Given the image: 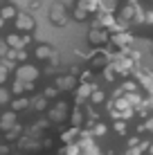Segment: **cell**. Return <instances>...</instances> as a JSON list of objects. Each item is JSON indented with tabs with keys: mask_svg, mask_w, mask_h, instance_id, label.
<instances>
[{
	"mask_svg": "<svg viewBox=\"0 0 153 155\" xmlns=\"http://www.w3.org/2000/svg\"><path fill=\"white\" fill-rule=\"evenodd\" d=\"M88 41H90V45H104V43L108 41V34L104 31V27H99V29H95L88 34Z\"/></svg>",
	"mask_w": 153,
	"mask_h": 155,
	"instance_id": "obj_1",
	"label": "cell"
},
{
	"mask_svg": "<svg viewBox=\"0 0 153 155\" xmlns=\"http://www.w3.org/2000/svg\"><path fill=\"white\" fill-rule=\"evenodd\" d=\"M16 29L32 31V29H34V20H32L27 14H18V16H16Z\"/></svg>",
	"mask_w": 153,
	"mask_h": 155,
	"instance_id": "obj_2",
	"label": "cell"
},
{
	"mask_svg": "<svg viewBox=\"0 0 153 155\" xmlns=\"http://www.w3.org/2000/svg\"><path fill=\"white\" fill-rule=\"evenodd\" d=\"M54 83H56V90H72L77 85V79L72 74H65V77H59Z\"/></svg>",
	"mask_w": 153,
	"mask_h": 155,
	"instance_id": "obj_3",
	"label": "cell"
},
{
	"mask_svg": "<svg viewBox=\"0 0 153 155\" xmlns=\"http://www.w3.org/2000/svg\"><path fill=\"white\" fill-rule=\"evenodd\" d=\"M50 20L54 25H61V27H63V25H68V18H65V14H63L61 9H54V12L50 14Z\"/></svg>",
	"mask_w": 153,
	"mask_h": 155,
	"instance_id": "obj_4",
	"label": "cell"
},
{
	"mask_svg": "<svg viewBox=\"0 0 153 155\" xmlns=\"http://www.w3.org/2000/svg\"><path fill=\"white\" fill-rule=\"evenodd\" d=\"M34 54H36V58H52L54 52H52L50 45H45V43H43V45H38V47L34 50Z\"/></svg>",
	"mask_w": 153,
	"mask_h": 155,
	"instance_id": "obj_5",
	"label": "cell"
},
{
	"mask_svg": "<svg viewBox=\"0 0 153 155\" xmlns=\"http://www.w3.org/2000/svg\"><path fill=\"white\" fill-rule=\"evenodd\" d=\"M131 41H133V36H131V34H124V31H119L117 36H113V43H115L117 47H124V45H128Z\"/></svg>",
	"mask_w": 153,
	"mask_h": 155,
	"instance_id": "obj_6",
	"label": "cell"
},
{
	"mask_svg": "<svg viewBox=\"0 0 153 155\" xmlns=\"http://www.w3.org/2000/svg\"><path fill=\"white\" fill-rule=\"evenodd\" d=\"M27 106H29V99L27 97H18V99H14L12 108L14 110H23V108H27Z\"/></svg>",
	"mask_w": 153,
	"mask_h": 155,
	"instance_id": "obj_7",
	"label": "cell"
},
{
	"mask_svg": "<svg viewBox=\"0 0 153 155\" xmlns=\"http://www.w3.org/2000/svg\"><path fill=\"white\" fill-rule=\"evenodd\" d=\"M16 16H18V14H16V9H14V7H9V5H7V7H2V12H0V18H2V20H7V18H16Z\"/></svg>",
	"mask_w": 153,
	"mask_h": 155,
	"instance_id": "obj_8",
	"label": "cell"
},
{
	"mask_svg": "<svg viewBox=\"0 0 153 155\" xmlns=\"http://www.w3.org/2000/svg\"><path fill=\"white\" fill-rule=\"evenodd\" d=\"M14 119H16V115L14 113H7V115H2V121H0V128H9L14 124Z\"/></svg>",
	"mask_w": 153,
	"mask_h": 155,
	"instance_id": "obj_9",
	"label": "cell"
},
{
	"mask_svg": "<svg viewBox=\"0 0 153 155\" xmlns=\"http://www.w3.org/2000/svg\"><path fill=\"white\" fill-rule=\"evenodd\" d=\"M88 14H90V12H83L81 7H75V12H72V18H75V20H86Z\"/></svg>",
	"mask_w": 153,
	"mask_h": 155,
	"instance_id": "obj_10",
	"label": "cell"
},
{
	"mask_svg": "<svg viewBox=\"0 0 153 155\" xmlns=\"http://www.w3.org/2000/svg\"><path fill=\"white\" fill-rule=\"evenodd\" d=\"M70 119H72V124H81V121H83V113H81V110H72V113H70Z\"/></svg>",
	"mask_w": 153,
	"mask_h": 155,
	"instance_id": "obj_11",
	"label": "cell"
},
{
	"mask_svg": "<svg viewBox=\"0 0 153 155\" xmlns=\"http://www.w3.org/2000/svg\"><path fill=\"white\" fill-rule=\"evenodd\" d=\"M90 101H92V104H101V101H104V92H101V90H92Z\"/></svg>",
	"mask_w": 153,
	"mask_h": 155,
	"instance_id": "obj_12",
	"label": "cell"
},
{
	"mask_svg": "<svg viewBox=\"0 0 153 155\" xmlns=\"http://www.w3.org/2000/svg\"><path fill=\"white\" fill-rule=\"evenodd\" d=\"M77 7H81L83 12H86V9H97L99 7V2H88V0H83V2H79Z\"/></svg>",
	"mask_w": 153,
	"mask_h": 155,
	"instance_id": "obj_13",
	"label": "cell"
},
{
	"mask_svg": "<svg viewBox=\"0 0 153 155\" xmlns=\"http://www.w3.org/2000/svg\"><path fill=\"white\" fill-rule=\"evenodd\" d=\"M23 83H25V81H20V79H18V81H14V85H12V92H14V94H20V92H23V88H25Z\"/></svg>",
	"mask_w": 153,
	"mask_h": 155,
	"instance_id": "obj_14",
	"label": "cell"
},
{
	"mask_svg": "<svg viewBox=\"0 0 153 155\" xmlns=\"http://www.w3.org/2000/svg\"><path fill=\"white\" fill-rule=\"evenodd\" d=\"M45 106H47V104H45V97L34 99V108H36V110H45Z\"/></svg>",
	"mask_w": 153,
	"mask_h": 155,
	"instance_id": "obj_15",
	"label": "cell"
},
{
	"mask_svg": "<svg viewBox=\"0 0 153 155\" xmlns=\"http://www.w3.org/2000/svg\"><path fill=\"white\" fill-rule=\"evenodd\" d=\"M7 77H9V70L5 65H0V85H2L5 81H7Z\"/></svg>",
	"mask_w": 153,
	"mask_h": 155,
	"instance_id": "obj_16",
	"label": "cell"
},
{
	"mask_svg": "<svg viewBox=\"0 0 153 155\" xmlns=\"http://www.w3.org/2000/svg\"><path fill=\"white\" fill-rule=\"evenodd\" d=\"M56 94H59L56 85H54V88H47V90H45V99H52V97H56Z\"/></svg>",
	"mask_w": 153,
	"mask_h": 155,
	"instance_id": "obj_17",
	"label": "cell"
},
{
	"mask_svg": "<svg viewBox=\"0 0 153 155\" xmlns=\"http://www.w3.org/2000/svg\"><path fill=\"white\" fill-rule=\"evenodd\" d=\"M77 135V128H72L70 133H65V135H63V142H72V137Z\"/></svg>",
	"mask_w": 153,
	"mask_h": 155,
	"instance_id": "obj_18",
	"label": "cell"
},
{
	"mask_svg": "<svg viewBox=\"0 0 153 155\" xmlns=\"http://www.w3.org/2000/svg\"><path fill=\"white\" fill-rule=\"evenodd\" d=\"M95 133H97V135H104V133H106V126H104V124H97V126H95Z\"/></svg>",
	"mask_w": 153,
	"mask_h": 155,
	"instance_id": "obj_19",
	"label": "cell"
},
{
	"mask_svg": "<svg viewBox=\"0 0 153 155\" xmlns=\"http://www.w3.org/2000/svg\"><path fill=\"white\" fill-rule=\"evenodd\" d=\"M115 130H117V133H124V121H119V124H115Z\"/></svg>",
	"mask_w": 153,
	"mask_h": 155,
	"instance_id": "obj_20",
	"label": "cell"
},
{
	"mask_svg": "<svg viewBox=\"0 0 153 155\" xmlns=\"http://www.w3.org/2000/svg\"><path fill=\"white\" fill-rule=\"evenodd\" d=\"M124 90H135V83H131V81L124 83Z\"/></svg>",
	"mask_w": 153,
	"mask_h": 155,
	"instance_id": "obj_21",
	"label": "cell"
},
{
	"mask_svg": "<svg viewBox=\"0 0 153 155\" xmlns=\"http://www.w3.org/2000/svg\"><path fill=\"white\" fill-rule=\"evenodd\" d=\"M146 20H149V23H153V12H149V14H146Z\"/></svg>",
	"mask_w": 153,
	"mask_h": 155,
	"instance_id": "obj_22",
	"label": "cell"
},
{
	"mask_svg": "<svg viewBox=\"0 0 153 155\" xmlns=\"http://www.w3.org/2000/svg\"><path fill=\"white\" fill-rule=\"evenodd\" d=\"M2 23H5V20H2V18H0V27H2Z\"/></svg>",
	"mask_w": 153,
	"mask_h": 155,
	"instance_id": "obj_23",
	"label": "cell"
}]
</instances>
